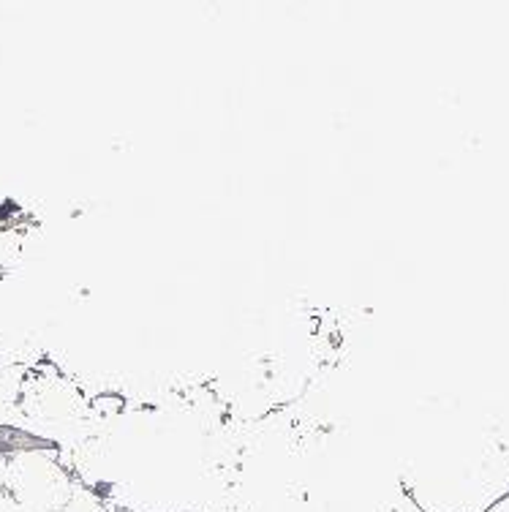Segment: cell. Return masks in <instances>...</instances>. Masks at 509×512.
Returning a JSON list of instances; mask_svg holds the SVG:
<instances>
[{
    "label": "cell",
    "mask_w": 509,
    "mask_h": 512,
    "mask_svg": "<svg viewBox=\"0 0 509 512\" xmlns=\"http://www.w3.org/2000/svg\"><path fill=\"white\" fill-rule=\"evenodd\" d=\"M58 512H112V507L107 504V499L96 493L90 485L74 483V491H71L69 502L63 504Z\"/></svg>",
    "instance_id": "3957f363"
},
{
    "label": "cell",
    "mask_w": 509,
    "mask_h": 512,
    "mask_svg": "<svg viewBox=\"0 0 509 512\" xmlns=\"http://www.w3.org/2000/svg\"><path fill=\"white\" fill-rule=\"evenodd\" d=\"M74 483L63 463L44 450H17L3 458L0 491L30 512H58L69 502Z\"/></svg>",
    "instance_id": "7a4b0ae2"
},
{
    "label": "cell",
    "mask_w": 509,
    "mask_h": 512,
    "mask_svg": "<svg viewBox=\"0 0 509 512\" xmlns=\"http://www.w3.org/2000/svg\"><path fill=\"white\" fill-rule=\"evenodd\" d=\"M485 512H509V493L507 496H501L499 502H493Z\"/></svg>",
    "instance_id": "277c9868"
},
{
    "label": "cell",
    "mask_w": 509,
    "mask_h": 512,
    "mask_svg": "<svg viewBox=\"0 0 509 512\" xmlns=\"http://www.w3.org/2000/svg\"><path fill=\"white\" fill-rule=\"evenodd\" d=\"M398 480L420 512H485L509 493V450L477 423L447 414L417 436Z\"/></svg>",
    "instance_id": "6da1fadb"
}]
</instances>
